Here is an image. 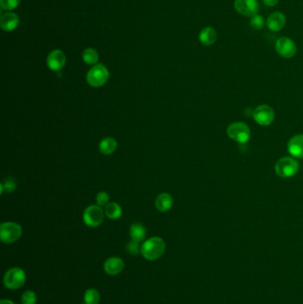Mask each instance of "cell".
Masks as SVG:
<instances>
[{
	"label": "cell",
	"mask_w": 303,
	"mask_h": 304,
	"mask_svg": "<svg viewBox=\"0 0 303 304\" xmlns=\"http://www.w3.org/2000/svg\"><path fill=\"white\" fill-rule=\"evenodd\" d=\"M47 66L53 71H59L65 66L66 56L61 50H53L47 56Z\"/></svg>",
	"instance_id": "cell-11"
},
{
	"label": "cell",
	"mask_w": 303,
	"mask_h": 304,
	"mask_svg": "<svg viewBox=\"0 0 303 304\" xmlns=\"http://www.w3.org/2000/svg\"><path fill=\"white\" fill-rule=\"evenodd\" d=\"M252 117L260 126H268L271 125L275 119V112L270 106L262 104L254 109Z\"/></svg>",
	"instance_id": "cell-9"
},
{
	"label": "cell",
	"mask_w": 303,
	"mask_h": 304,
	"mask_svg": "<svg viewBox=\"0 0 303 304\" xmlns=\"http://www.w3.org/2000/svg\"><path fill=\"white\" fill-rule=\"evenodd\" d=\"M275 49L278 55L286 59L293 58L297 52L296 44L288 37H279L275 44Z\"/></svg>",
	"instance_id": "cell-7"
},
{
	"label": "cell",
	"mask_w": 303,
	"mask_h": 304,
	"mask_svg": "<svg viewBox=\"0 0 303 304\" xmlns=\"http://www.w3.org/2000/svg\"><path fill=\"white\" fill-rule=\"evenodd\" d=\"M234 7L241 16L252 17L258 14L260 5L258 0H235Z\"/></svg>",
	"instance_id": "cell-10"
},
{
	"label": "cell",
	"mask_w": 303,
	"mask_h": 304,
	"mask_svg": "<svg viewBox=\"0 0 303 304\" xmlns=\"http://www.w3.org/2000/svg\"><path fill=\"white\" fill-rule=\"evenodd\" d=\"M146 235V229L144 226L141 225L140 223H135L131 226L130 236L132 240L140 243L145 239Z\"/></svg>",
	"instance_id": "cell-18"
},
{
	"label": "cell",
	"mask_w": 303,
	"mask_h": 304,
	"mask_svg": "<svg viewBox=\"0 0 303 304\" xmlns=\"http://www.w3.org/2000/svg\"><path fill=\"white\" fill-rule=\"evenodd\" d=\"M37 302V294L32 290L25 291L21 296V304H35Z\"/></svg>",
	"instance_id": "cell-24"
},
{
	"label": "cell",
	"mask_w": 303,
	"mask_h": 304,
	"mask_svg": "<svg viewBox=\"0 0 303 304\" xmlns=\"http://www.w3.org/2000/svg\"><path fill=\"white\" fill-rule=\"evenodd\" d=\"M16 189V184L15 180L13 179H7L5 180L4 184H1V193L3 194L4 190H5L7 193H12Z\"/></svg>",
	"instance_id": "cell-26"
},
{
	"label": "cell",
	"mask_w": 303,
	"mask_h": 304,
	"mask_svg": "<svg viewBox=\"0 0 303 304\" xmlns=\"http://www.w3.org/2000/svg\"><path fill=\"white\" fill-rule=\"evenodd\" d=\"M110 78V72L103 64H95L89 69L86 75V81L93 87H101L104 85Z\"/></svg>",
	"instance_id": "cell-2"
},
{
	"label": "cell",
	"mask_w": 303,
	"mask_h": 304,
	"mask_svg": "<svg viewBox=\"0 0 303 304\" xmlns=\"http://www.w3.org/2000/svg\"><path fill=\"white\" fill-rule=\"evenodd\" d=\"M199 41L204 46L209 47L216 42L218 38V34L215 28L210 26L205 27L199 33Z\"/></svg>",
	"instance_id": "cell-16"
},
{
	"label": "cell",
	"mask_w": 303,
	"mask_h": 304,
	"mask_svg": "<svg viewBox=\"0 0 303 304\" xmlns=\"http://www.w3.org/2000/svg\"><path fill=\"white\" fill-rule=\"evenodd\" d=\"M155 204L158 211L163 213L168 212L171 209L173 205V198L168 193H162V194L158 195Z\"/></svg>",
	"instance_id": "cell-17"
},
{
	"label": "cell",
	"mask_w": 303,
	"mask_h": 304,
	"mask_svg": "<svg viewBox=\"0 0 303 304\" xmlns=\"http://www.w3.org/2000/svg\"><path fill=\"white\" fill-rule=\"evenodd\" d=\"M275 171L282 178L293 177L298 173L299 163L293 157H281L276 163Z\"/></svg>",
	"instance_id": "cell-4"
},
{
	"label": "cell",
	"mask_w": 303,
	"mask_h": 304,
	"mask_svg": "<svg viewBox=\"0 0 303 304\" xmlns=\"http://www.w3.org/2000/svg\"><path fill=\"white\" fill-rule=\"evenodd\" d=\"M250 25L252 28H253L254 30H261L264 25H265V19L263 18V16L256 14L253 16H252L250 19Z\"/></svg>",
	"instance_id": "cell-23"
},
{
	"label": "cell",
	"mask_w": 303,
	"mask_h": 304,
	"mask_svg": "<svg viewBox=\"0 0 303 304\" xmlns=\"http://www.w3.org/2000/svg\"><path fill=\"white\" fill-rule=\"evenodd\" d=\"M126 250H127V252L130 253L131 255H138L140 252H141V248L139 247V243L138 242L134 241V240H132V241L127 245V247H126Z\"/></svg>",
	"instance_id": "cell-28"
},
{
	"label": "cell",
	"mask_w": 303,
	"mask_h": 304,
	"mask_svg": "<svg viewBox=\"0 0 303 304\" xmlns=\"http://www.w3.org/2000/svg\"><path fill=\"white\" fill-rule=\"evenodd\" d=\"M22 234L21 226L16 222H3L0 225V239L3 243L11 244L15 243Z\"/></svg>",
	"instance_id": "cell-6"
},
{
	"label": "cell",
	"mask_w": 303,
	"mask_h": 304,
	"mask_svg": "<svg viewBox=\"0 0 303 304\" xmlns=\"http://www.w3.org/2000/svg\"><path fill=\"white\" fill-rule=\"evenodd\" d=\"M227 135L231 140L244 144L250 140L251 130L244 122H234L228 127Z\"/></svg>",
	"instance_id": "cell-3"
},
{
	"label": "cell",
	"mask_w": 303,
	"mask_h": 304,
	"mask_svg": "<svg viewBox=\"0 0 303 304\" xmlns=\"http://www.w3.org/2000/svg\"><path fill=\"white\" fill-rule=\"evenodd\" d=\"M19 24V17L15 13H5L4 14L1 20H0V25L4 32H9L16 30Z\"/></svg>",
	"instance_id": "cell-15"
},
{
	"label": "cell",
	"mask_w": 303,
	"mask_h": 304,
	"mask_svg": "<svg viewBox=\"0 0 303 304\" xmlns=\"http://www.w3.org/2000/svg\"><path fill=\"white\" fill-rule=\"evenodd\" d=\"M289 153L295 158H303V135L292 137L287 144Z\"/></svg>",
	"instance_id": "cell-14"
},
{
	"label": "cell",
	"mask_w": 303,
	"mask_h": 304,
	"mask_svg": "<svg viewBox=\"0 0 303 304\" xmlns=\"http://www.w3.org/2000/svg\"><path fill=\"white\" fill-rule=\"evenodd\" d=\"M124 268L125 262L119 257H110L104 262V271L110 276L122 272Z\"/></svg>",
	"instance_id": "cell-13"
},
{
	"label": "cell",
	"mask_w": 303,
	"mask_h": 304,
	"mask_svg": "<svg viewBox=\"0 0 303 304\" xmlns=\"http://www.w3.org/2000/svg\"><path fill=\"white\" fill-rule=\"evenodd\" d=\"M96 202L99 206H106L110 202V196L107 192H100L96 197Z\"/></svg>",
	"instance_id": "cell-27"
},
{
	"label": "cell",
	"mask_w": 303,
	"mask_h": 304,
	"mask_svg": "<svg viewBox=\"0 0 303 304\" xmlns=\"http://www.w3.org/2000/svg\"><path fill=\"white\" fill-rule=\"evenodd\" d=\"M118 143L114 138L107 137L100 142L99 150L103 155H110L115 152Z\"/></svg>",
	"instance_id": "cell-19"
},
{
	"label": "cell",
	"mask_w": 303,
	"mask_h": 304,
	"mask_svg": "<svg viewBox=\"0 0 303 304\" xmlns=\"http://www.w3.org/2000/svg\"><path fill=\"white\" fill-rule=\"evenodd\" d=\"M166 251V243L159 236H153L142 244L141 253L142 256L149 261H156L162 256Z\"/></svg>",
	"instance_id": "cell-1"
},
{
	"label": "cell",
	"mask_w": 303,
	"mask_h": 304,
	"mask_svg": "<svg viewBox=\"0 0 303 304\" xmlns=\"http://www.w3.org/2000/svg\"><path fill=\"white\" fill-rule=\"evenodd\" d=\"M84 301L86 304H99L101 301L99 292L94 288L86 290L84 294Z\"/></svg>",
	"instance_id": "cell-22"
},
{
	"label": "cell",
	"mask_w": 303,
	"mask_h": 304,
	"mask_svg": "<svg viewBox=\"0 0 303 304\" xmlns=\"http://www.w3.org/2000/svg\"><path fill=\"white\" fill-rule=\"evenodd\" d=\"M85 304V303H84V304Z\"/></svg>",
	"instance_id": "cell-31"
},
{
	"label": "cell",
	"mask_w": 303,
	"mask_h": 304,
	"mask_svg": "<svg viewBox=\"0 0 303 304\" xmlns=\"http://www.w3.org/2000/svg\"><path fill=\"white\" fill-rule=\"evenodd\" d=\"M104 212L99 205H90L84 210L83 220L85 225L95 228L101 225L104 219Z\"/></svg>",
	"instance_id": "cell-8"
},
{
	"label": "cell",
	"mask_w": 303,
	"mask_h": 304,
	"mask_svg": "<svg viewBox=\"0 0 303 304\" xmlns=\"http://www.w3.org/2000/svg\"><path fill=\"white\" fill-rule=\"evenodd\" d=\"M98 60L99 54L94 48H87L83 52V61L88 65H95Z\"/></svg>",
	"instance_id": "cell-21"
},
{
	"label": "cell",
	"mask_w": 303,
	"mask_h": 304,
	"mask_svg": "<svg viewBox=\"0 0 303 304\" xmlns=\"http://www.w3.org/2000/svg\"><path fill=\"white\" fill-rule=\"evenodd\" d=\"M0 304H16L14 302H12L10 300L2 299L0 302Z\"/></svg>",
	"instance_id": "cell-30"
},
{
	"label": "cell",
	"mask_w": 303,
	"mask_h": 304,
	"mask_svg": "<svg viewBox=\"0 0 303 304\" xmlns=\"http://www.w3.org/2000/svg\"><path fill=\"white\" fill-rule=\"evenodd\" d=\"M26 281V274L21 268H12L5 272L4 285L6 288L16 290L21 288Z\"/></svg>",
	"instance_id": "cell-5"
},
{
	"label": "cell",
	"mask_w": 303,
	"mask_h": 304,
	"mask_svg": "<svg viewBox=\"0 0 303 304\" xmlns=\"http://www.w3.org/2000/svg\"><path fill=\"white\" fill-rule=\"evenodd\" d=\"M262 2L266 6L272 7V6L277 5L278 4V2H279V0H262Z\"/></svg>",
	"instance_id": "cell-29"
},
{
	"label": "cell",
	"mask_w": 303,
	"mask_h": 304,
	"mask_svg": "<svg viewBox=\"0 0 303 304\" xmlns=\"http://www.w3.org/2000/svg\"><path fill=\"white\" fill-rule=\"evenodd\" d=\"M286 23V17L281 12H274L267 19L268 29L273 32H280Z\"/></svg>",
	"instance_id": "cell-12"
},
{
	"label": "cell",
	"mask_w": 303,
	"mask_h": 304,
	"mask_svg": "<svg viewBox=\"0 0 303 304\" xmlns=\"http://www.w3.org/2000/svg\"><path fill=\"white\" fill-rule=\"evenodd\" d=\"M104 213L105 215H107V217H109L110 219L117 220L120 218L122 215V208L119 204H117L115 202H112V203H109L105 206Z\"/></svg>",
	"instance_id": "cell-20"
},
{
	"label": "cell",
	"mask_w": 303,
	"mask_h": 304,
	"mask_svg": "<svg viewBox=\"0 0 303 304\" xmlns=\"http://www.w3.org/2000/svg\"><path fill=\"white\" fill-rule=\"evenodd\" d=\"M21 0H0V5L3 10H14L17 6H19Z\"/></svg>",
	"instance_id": "cell-25"
}]
</instances>
